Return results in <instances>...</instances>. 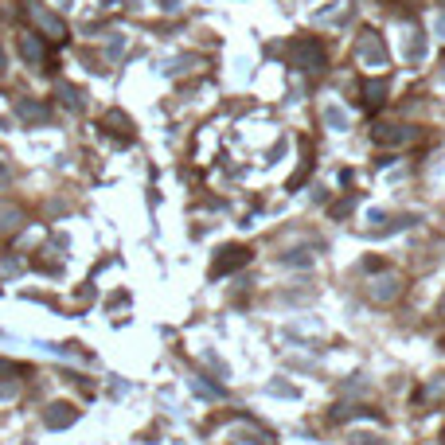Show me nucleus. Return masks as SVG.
<instances>
[{"label": "nucleus", "mask_w": 445, "mask_h": 445, "mask_svg": "<svg viewBox=\"0 0 445 445\" xmlns=\"http://www.w3.org/2000/svg\"><path fill=\"white\" fill-rule=\"evenodd\" d=\"M74 418H78V410H74V406H67V402H55V406H51L47 414H43V422H47V430H67V426H71Z\"/></svg>", "instance_id": "obj_3"}, {"label": "nucleus", "mask_w": 445, "mask_h": 445, "mask_svg": "<svg viewBox=\"0 0 445 445\" xmlns=\"http://www.w3.org/2000/svg\"><path fill=\"white\" fill-rule=\"evenodd\" d=\"M360 59L363 63H387V47L375 32H363L360 36Z\"/></svg>", "instance_id": "obj_2"}, {"label": "nucleus", "mask_w": 445, "mask_h": 445, "mask_svg": "<svg viewBox=\"0 0 445 445\" xmlns=\"http://www.w3.org/2000/svg\"><path fill=\"white\" fill-rule=\"evenodd\" d=\"M32 16H36L39 24H43V32H51V39H67V24H63L59 16L43 12V8H32Z\"/></svg>", "instance_id": "obj_6"}, {"label": "nucleus", "mask_w": 445, "mask_h": 445, "mask_svg": "<svg viewBox=\"0 0 445 445\" xmlns=\"http://www.w3.org/2000/svg\"><path fill=\"white\" fill-rule=\"evenodd\" d=\"M223 254H227V258H223V262L215 265V274H223V270H230V265L239 270V265L250 262V250H246V246H235V250H223Z\"/></svg>", "instance_id": "obj_7"}, {"label": "nucleus", "mask_w": 445, "mask_h": 445, "mask_svg": "<svg viewBox=\"0 0 445 445\" xmlns=\"http://www.w3.org/2000/svg\"><path fill=\"white\" fill-rule=\"evenodd\" d=\"M20 227V215H12V211H0V230H16Z\"/></svg>", "instance_id": "obj_11"}, {"label": "nucleus", "mask_w": 445, "mask_h": 445, "mask_svg": "<svg viewBox=\"0 0 445 445\" xmlns=\"http://www.w3.org/2000/svg\"><path fill=\"white\" fill-rule=\"evenodd\" d=\"M16 113L28 121H39V118H47V106H36V102H28V98H20L16 102Z\"/></svg>", "instance_id": "obj_9"}, {"label": "nucleus", "mask_w": 445, "mask_h": 445, "mask_svg": "<svg viewBox=\"0 0 445 445\" xmlns=\"http://www.w3.org/2000/svg\"><path fill=\"white\" fill-rule=\"evenodd\" d=\"M4 395H16V379H12V383H0V398H4Z\"/></svg>", "instance_id": "obj_12"}, {"label": "nucleus", "mask_w": 445, "mask_h": 445, "mask_svg": "<svg viewBox=\"0 0 445 445\" xmlns=\"http://www.w3.org/2000/svg\"><path fill=\"white\" fill-rule=\"evenodd\" d=\"M442 442H445V433H442Z\"/></svg>", "instance_id": "obj_15"}, {"label": "nucleus", "mask_w": 445, "mask_h": 445, "mask_svg": "<svg viewBox=\"0 0 445 445\" xmlns=\"http://www.w3.org/2000/svg\"><path fill=\"white\" fill-rule=\"evenodd\" d=\"M437 32H442V36H445V16H442V24H437Z\"/></svg>", "instance_id": "obj_13"}, {"label": "nucleus", "mask_w": 445, "mask_h": 445, "mask_svg": "<svg viewBox=\"0 0 445 445\" xmlns=\"http://www.w3.org/2000/svg\"><path fill=\"white\" fill-rule=\"evenodd\" d=\"M363 94H367V98H363V106H379V102H383V94H387V83H383V78H379V83H363Z\"/></svg>", "instance_id": "obj_10"}, {"label": "nucleus", "mask_w": 445, "mask_h": 445, "mask_svg": "<svg viewBox=\"0 0 445 445\" xmlns=\"http://www.w3.org/2000/svg\"><path fill=\"white\" fill-rule=\"evenodd\" d=\"M398 293H402V285H398V277H379V281H371V301H379V305L395 301Z\"/></svg>", "instance_id": "obj_4"}, {"label": "nucleus", "mask_w": 445, "mask_h": 445, "mask_svg": "<svg viewBox=\"0 0 445 445\" xmlns=\"http://www.w3.org/2000/svg\"><path fill=\"white\" fill-rule=\"evenodd\" d=\"M20 51H24L28 63H43V43L36 36H20Z\"/></svg>", "instance_id": "obj_8"}, {"label": "nucleus", "mask_w": 445, "mask_h": 445, "mask_svg": "<svg viewBox=\"0 0 445 445\" xmlns=\"http://www.w3.org/2000/svg\"><path fill=\"white\" fill-rule=\"evenodd\" d=\"M442 316H445V301H442Z\"/></svg>", "instance_id": "obj_14"}, {"label": "nucleus", "mask_w": 445, "mask_h": 445, "mask_svg": "<svg viewBox=\"0 0 445 445\" xmlns=\"http://www.w3.org/2000/svg\"><path fill=\"white\" fill-rule=\"evenodd\" d=\"M418 133L410 129V125H395V129H375V141H383V144H406V141H414Z\"/></svg>", "instance_id": "obj_5"}, {"label": "nucleus", "mask_w": 445, "mask_h": 445, "mask_svg": "<svg viewBox=\"0 0 445 445\" xmlns=\"http://www.w3.org/2000/svg\"><path fill=\"white\" fill-rule=\"evenodd\" d=\"M289 59H293V67L297 71H321L328 63V51H325V43L316 36H301L293 47H289Z\"/></svg>", "instance_id": "obj_1"}]
</instances>
